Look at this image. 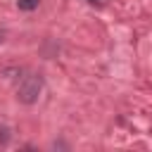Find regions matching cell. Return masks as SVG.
I'll list each match as a JSON object with an SVG mask.
<instances>
[{"label": "cell", "mask_w": 152, "mask_h": 152, "mask_svg": "<svg viewBox=\"0 0 152 152\" xmlns=\"http://www.w3.org/2000/svg\"><path fill=\"white\" fill-rule=\"evenodd\" d=\"M40 90H43V76L28 74V76H24V81L17 88V100L21 104H36L38 97H40Z\"/></svg>", "instance_id": "obj_1"}, {"label": "cell", "mask_w": 152, "mask_h": 152, "mask_svg": "<svg viewBox=\"0 0 152 152\" xmlns=\"http://www.w3.org/2000/svg\"><path fill=\"white\" fill-rule=\"evenodd\" d=\"M38 5H40V0H17V7L21 12H33V10H38Z\"/></svg>", "instance_id": "obj_2"}, {"label": "cell", "mask_w": 152, "mask_h": 152, "mask_svg": "<svg viewBox=\"0 0 152 152\" xmlns=\"http://www.w3.org/2000/svg\"><path fill=\"white\" fill-rule=\"evenodd\" d=\"M10 138H12V135H10V128H7V126H0V145H7Z\"/></svg>", "instance_id": "obj_3"}, {"label": "cell", "mask_w": 152, "mask_h": 152, "mask_svg": "<svg viewBox=\"0 0 152 152\" xmlns=\"http://www.w3.org/2000/svg\"><path fill=\"white\" fill-rule=\"evenodd\" d=\"M86 2H88L90 7H102V5L107 2V0H86Z\"/></svg>", "instance_id": "obj_4"}, {"label": "cell", "mask_w": 152, "mask_h": 152, "mask_svg": "<svg viewBox=\"0 0 152 152\" xmlns=\"http://www.w3.org/2000/svg\"><path fill=\"white\" fill-rule=\"evenodd\" d=\"M0 43H2V36H0Z\"/></svg>", "instance_id": "obj_5"}]
</instances>
